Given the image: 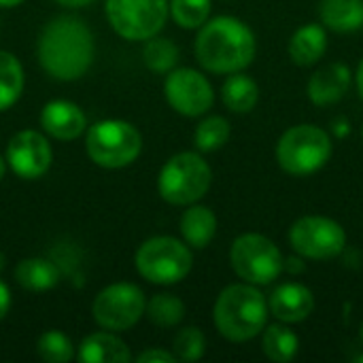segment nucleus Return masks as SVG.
<instances>
[{
    "label": "nucleus",
    "mask_w": 363,
    "mask_h": 363,
    "mask_svg": "<svg viewBox=\"0 0 363 363\" xmlns=\"http://www.w3.org/2000/svg\"><path fill=\"white\" fill-rule=\"evenodd\" d=\"M319 15L334 32H355L363 26V0H321Z\"/></svg>",
    "instance_id": "obj_19"
},
{
    "label": "nucleus",
    "mask_w": 363,
    "mask_h": 363,
    "mask_svg": "<svg viewBox=\"0 0 363 363\" xmlns=\"http://www.w3.org/2000/svg\"><path fill=\"white\" fill-rule=\"evenodd\" d=\"M206 351V338L198 328H185L174 336V357L181 362H198Z\"/></svg>",
    "instance_id": "obj_30"
},
{
    "label": "nucleus",
    "mask_w": 363,
    "mask_h": 363,
    "mask_svg": "<svg viewBox=\"0 0 363 363\" xmlns=\"http://www.w3.org/2000/svg\"><path fill=\"white\" fill-rule=\"evenodd\" d=\"M213 319L223 338L232 342H247L264 332L268 321V302L257 285H230L219 294Z\"/></svg>",
    "instance_id": "obj_3"
},
{
    "label": "nucleus",
    "mask_w": 363,
    "mask_h": 363,
    "mask_svg": "<svg viewBox=\"0 0 363 363\" xmlns=\"http://www.w3.org/2000/svg\"><path fill=\"white\" fill-rule=\"evenodd\" d=\"M287 262H289V270H294V272H296V270H298V272H302V270H304V264H302L300 259L291 257V259H287Z\"/></svg>",
    "instance_id": "obj_35"
},
{
    "label": "nucleus",
    "mask_w": 363,
    "mask_h": 363,
    "mask_svg": "<svg viewBox=\"0 0 363 363\" xmlns=\"http://www.w3.org/2000/svg\"><path fill=\"white\" fill-rule=\"evenodd\" d=\"M138 362L140 363H174L177 357L168 351H162V349H151V351H145L143 355H138Z\"/></svg>",
    "instance_id": "obj_31"
},
{
    "label": "nucleus",
    "mask_w": 363,
    "mask_h": 363,
    "mask_svg": "<svg viewBox=\"0 0 363 363\" xmlns=\"http://www.w3.org/2000/svg\"><path fill=\"white\" fill-rule=\"evenodd\" d=\"M196 147L204 153L221 149L230 138V123L223 117H208L196 128Z\"/></svg>",
    "instance_id": "obj_28"
},
{
    "label": "nucleus",
    "mask_w": 363,
    "mask_h": 363,
    "mask_svg": "<svg viewBox=\"0 0 363 363\" xmlns=\"http://www.w3.org/2000/svg\"><path fill=\"white\" fill-rule=\"evenodd\" d=\"M38 60L45 72L60 81L81 79L94 62V36L83 19L72 15L47 23L38 40Z\"/></svg>",
    "instance_id": "obj_1"
},
{
    "label": "nucleus",
    "mask_w": 363,
    "mask_h": 363,
    "mask_svg": "<svg viewBox=\"0 0 363 363\" xmlns=\"http://www.w3.org/2000/svg\"><path fill=\"white\" fill-rule=\"evenodd\" d=\"M351 87V70L345 64H328L319 68L306 87L308 100L317 106H330L345 98Z\"/></svg>",
    "instance_id": "obj_16"
},
{
    "label": "nucleus",
    "mask_w": 363,
    "mask_h": 363,
    "mask_svg": "<svg viewBox=\"0 0 363 363\" xmlns=\"http://www.w3.org/2000/svg\"><path fill=\"white\" fill-rule=\"evenodd\" d=\"M328 49V32L319 23L302 26L289 40V57L298 66H313Z\"/></svg>",
    "instance_id": "obj_18"
},
{
    "label": "nucleus",
    "mask_w": 363,
    "mask_h": 363,
    "mask_svg": "<svg viewBox=\"0 0 363 363\" xmlns=\"http://www.w3.org/2000/svg\"><path fill=\"white\" fill-rule=\"evenodd\" d=\"M143 60L147 68L155 72H168L179 62V47L170 38L151 36L147 38V45L143 49Z\"/></svg>",
    "instance_id": "obj_26"
},
{
    "label": "nucleus",
    "mask_w": 363,
    "mask_h": 363,
    "mask_svg": "<svg viewBox=\"0 0 363 363\" xmlns=\"http://www.w3.org/2000/svg\"><path fill=\"white\" fill-rule=\"evenodd\" d=\"M359 338H362V342H363V321H362V328H359Z\"/></svg>",
    "instance_id": "obj_38"
},
{
    "label": "nucleus",
    "mask_w": 363,
    "mask_h": 363,
    "mask_svg": "<svg viewBox=\"0 0 363 363\" xmlns=\"http://www.w3.org/2000/svg\"><path fill=\"white\" fill-rule=\"evenodd\" d=\"M164 91L170 106L185 117L204 115L215 102V91L208 79L194 68L172 70L166 79Z\"/></svg>",
    "instance_id": "obj_12"
},
{
    "label": "nucleus",
    "mask_w": 363,
    "mask_h": 363,
    "mask_svg": "<svg viewBox=\"0 0 363 363\" xmlns=\"http://www.w3.org/2000/svg\"><path fill=\"white\" fill-rule=\"evenodd\" d=\"M2 177H4V162L0 160V179H2Z\"/></svg>",
    "instance_id": "obj_37"
},
{
    "label": "nucleus",
    "mask_w": 363,
    "mask_h": 363,
    "mask_svg": "<svg viewBox=\"0 0 363 363\" xmlns=\"http://www.w3.org/2000/svg\"><path fill=\"white\" fill-rule=\"evenodd\" d=\"M268 308L283 323H300L315 311V296L300 283H285L270 294Z\"/></svg>",
    "instance_id": "obj_14"
},
{
    "label": "nucleus",
    "mask_w": 363,
    "mask_h": 363,
    "mask_svg": "<svg viewBox=\"0 0 363 363\" xmlns=\"http://www.w3.org/2000/svg\"><path fill=\"white\" fill-rule=\"evenodd\" d=\"M145 296L136 285L115 283L98 294L94 300V319L100 328L123 332L138 323L145 315Z\"/></svg>",
    "instance_id": "obj_11"
},
{
    "label": "nucleus",
    "mask_w": 363,
    "mask_h": 363,
    "mask_svg": "<svg viewBox=\"0 0 363 363\" xmlns=\"http://www.w3.org/2000/svg\"><path fill=\"white\" fill-rule=\"evenodd\" d=\"M77 359L81 363H128L132 359V353L117 336L98 332L83 338Z\"/></svg>",
    "instance_id": "obj_17"
},
{
    "label": "nucleus",
    "mask_w": 363,
    "mask_h": 363,
    "mask_svg": "<svg viewBox=\"0 0 363 363\" xmlns=\"http://www.w3.org/2000/svg\"><path fill=\"white\" fill-rule=\"evenodd\" d=\"M289 242L291 249L306 259L325 262L332 257H338L347 247V232L345 228L330 219L319 215H308L298 219L289 230Z\"/></svg>",
    "instance_id": "obj_9"
},
{
    "label": "nucleus",
    "mask_w": 363,
    "mask_h": 363,
    "mask_svg": "<svg viewBox=\"0 0 363 363\" xmlns=\"http://www.w3.org/2000/svg\"><path fill=\"white\" fill-rule=\"evenodd\" d=\"M357 362H359V363H363V355H362V357H359V359H357Z\"/></svg>",
    "instance_id": "obj_39"
},
{
    "label": "nucleus",
    "mask_w": 363,
    "mask_h": 363,
    "mask_svg": "<svg viewBox=\"0 0 363 363\" xmlns=\"http://www.w3.org/2000/svg\"><path fill=\"white\" fill-rule=\"evenodd\" d=\"M85 147L94 164L102 168H123L140 155L143 138L132 123L106 119L89 128Z\"/></svg>",
    "instance_id": "obj_6"
},
{
    "label": "nucleus",
    "mask_w": 363,
    "mask_h": 363,
    "mask_svg": "<svg viewBox=\"0 0 363 363\" xmlns=\"http://www.w3.org/2000/svg\"><path fill=\"white\" fill-rule=\"evenodd\" d=\"M19 2H23V0H0V6H15Z\"/></svg>",
    "instance_id": "obj_36"
},
{
    "label": "nucleus",
    "mask_w": 363,
    "mask_h": 363,
    "mask_svg": "<svg viewBox=\"0 0 363 363\" xmlns=\"http://www.w3.org/2000/svg\"><path fill=\"white\" fill-rule=\"evenodd\" d=\"M332 138L325 130L302 123L289 128L277 143V162L291 177L319 172L332 157Z\"/></svg>",
    "instance_id": "obj_4"
},
{
    "label": "nucleus",
    "mask_w": 363,
    "mask_h": 363,
    "mask_svg": "<svg viewBox=\"0 0 363 363\" xmlns=\"http://www.w3.org/2000/svg\"><path fill=\"white\" fill-rule=\"evenodd\" d=\"M191 251L177 238L155 236L136 251V268L143 279L155 285H174L191 270Z\"/></svg>",
    "instance_id": "obj_7"
},
{
    "label": "nucleus",
    "mask_w": 363,
    "mask_h": 363,
    "mask_svg": "<svg viewBox=\"0 0 363 363\" xmlns=\"http://www.w3.org/2000/svg\"><path fill=\"white\" fill-rule=\"evenodd\" d=\"M9 306H11V291H9V287L0 281V319H4V315L9 313Z\"/></svg>",
    "instance_id": "obj_32"
},
{
    "label": "nucleus",
    "mask_w": 363,
    "mask_h": 363,
    "mask_svg": "<svg viewBox=\"0 0 363 363\" xmlns=\"http://www.w3.org/2000/svg\"><path fill=\"white\" fill-rule=\"evenodd\" d=\"M23 89V68L19 60L9 53L0 51V111H6L17 102Z\"/></svg>",
    "instance_id": "obj_24"
},
{
    "label": "nucleus",
    "mask_w": 363,
    "mask_h": 363,
    "mask_svg": "<svg viewBox=\"0 0 363 363\" xmlns=\"http://www.w3.org/2000/svg\"><path fill=\"white\" fill-rule=\"evenodd\" d=\"M55 2H60L64 6H70V9H79V6H85V4L94 2V0H55Z\"/></svg>",
    "instance_id": "obj_33"
},
{
    "label": "nucleus",
    "mask_w": 363,
    "mask_h": 363,
    "mask_svg": "<svg viewBox=\"0 0 363 363\" xmlns=\"http://www.w3.org/2000/svg\"><path fill=\"white\" fill-rule=\"evenodd\" d=\"M170 13L181 28L194 30L208 21L211 0H170Z\"/></svg>",
    "instance_id": "obj_27"
},
{
    "label": "nucleus",
    "mask_w": 363,
    "mask_h": 363,
    "mask_svg": "<svg viewBox=\"0 0 363 363\" xmlns=\"http://www.w3.org/2000/svg\"><path fill=\"white\" fill-rule=\"evenodd\" d=\"M145 315L157 328H174L185 317V304L170 294H160L145 306Z\"/></svg>",
    "instance_id": "obj_25"
},
{
    "label": "nucleus",
    "mask_w": 363,
    "mask_h": 363,
    "mask_svg": "<svg viewBox=\"0 0 363 363\" xmlns=\"http://www.w3.org/2000/svg\"><path fill=\"white\" fill-rule=\"evenodd\" d=\"M211 181V166L198 153L185 151L164 164L157 179V189L166 202L174 206H187L204 198Z\"/></svg>",
    "instance_id": "obj_5"
},
{
    "label": "nucleus",
    "mask_w": 363,
    "mask_h": 363,
    "mask_svg": "<svg viewBox=\"0 0 363 363\" xmlns=\"http://www.w3.org/2000/svg\"><path fill=\"white\" fill-rule=\"evenodd\" d=\"M168 0H106V17L113 30L128 40L155 36L168 17Z\"/></svg>",
    "instance_id": "obj_10"
},
{
    "label": "nucleus",
    "mask_w": 363,
    "mask_h": 363,
    "mask_svg": "<svg viewBox=\"0 0 363 363\" xmlns=\"http://www.w3.org/2000/svg\"><path fill=\"white\" fill-rule=\"evenodd\" d=\"M362 134H363V132H362Z\"/></svg>",
    "instance_id": "obj_40"
},
{
    "label": "nucleus",
    "mask_w": 363,
    "mask_h": 363,
    "mask_svg": "<svg viewBox=\"0 0 363 363\" xmlns=\"http://www.w3.org/2000/svg\"><path fill=\"white\" fill-rule=\"evenodd\" d=\"M43 130L57 140H74L85 132L87 119L83 111L68 100H53L40 113Z\"/></svg>",
    "instance_id": "obj_15"
},
{
    "label": "nucleus",
    "mask_w": 363,
    "mask_h": 363,
    "mask_svg": "<svg viewBox=\"0 0 363 363\" xmlns=\"http://www.w3.org/2000/svg\"><path fill=\"white\" fill-rule=\"evenodd\" d=\"M40 359L49 363H66L74 357V349L68 336H64L62 332H45L38 338V347H36Z\"/></svg>",
    "instance_id": "obj_29"
},
{
    "label": "nucleus",
    "mask_w": 363,
    "mask_h": 363,
    "mask_svg": "<svg viewBox=\"0 0 363 363\" xmlns=\"http://www.w3.org/2000/svg\"><path fill=\"white\" fill-rule=\"evenodd\" d=\"M15 279L28 291H47L57 285L60 270L45 257H28L15 268Z\"/></svg>",
    "instance_id": "obj_21"
},
{
    "label": "nucleus",
    "mask_w": 363,
    "mask_h": 363,
    "mask_svg": "<svg viewBox=\"0 0 363 363\" xmlns=\"http://www.w3.org/2000/svg\"><path fill=\"white\" fill-rule=\"evenodd\" d=\"M221 98L232 113H251L259 100V87L251 77L232 72L223 83Z\"/></svg>",
    "instance_id": "obj_22"
},
{
    "label": "nucleus",
    "mask_w": 363,
    "mask_h": 363,
    "mask_svg": "<svg viewBox=\"0 0 363 363\" xmlns=\"http://www.w3.org/2000/svg\"><path fill=\"white\" fill-rule=\"evenodd\" d=\"M300 349V338L287 325H270L262 336V351L268 359L277 363H287L296 357Z\"/></svg>",
    "instance_id": "obj_23"
},
{
    "label": "nucleus",
    "mask_w": 363,
    "mask_h": 363,
    "mask_svg": "<svg viewBox=\"0 0 363 363\" xmlns=\"http://www.w3.org/2000/svg\"><path fill=\"white\" fill-rule=\"evenodd\" d=\"M217 217L206 206H189L181 217V234L194 249H204L215 238Z\"/></svg>",
    "instance_id": "obj_20"
},
{
    "label": "nucleus",
    "mask_w": 363,
    "mask_h": 363,
    "mask_svg": "<svg viewBox=\"0 0 363 363\" xmlns=\"http://www.w3.org/2000/svg\"><path fill=\"white\" fill-rule=\"evenodd\" d=\"M255 36L251 28L236 17H215L200 26L196 38V57L208 72L232 74L245 70L255 57Z\"/></svg>",
    "instance_id": "obj_2"
},
{
    "label": "nucleus",
    "mask_w": 363,
    "mask_h": 363,
    "mask_svg": "<svg viewBox=\"0 0 363 363\" xmlns=\"http://www.w3.org/2000/svg\"><path fill=\"white\" fill-rule=\"evenodd\" d=\"M6 160L17 177L30 181L43 177L49 170L53 153L43 134L34 130H23L11 138L6 147Z\"/></svg>",
    "instance_id": "obj_13"
},
{
    "label": "nucleus",
    "mask_w": 363,
    "mask_h": 363,
    "mask_svg": "<svg viewBox=\"0 0 363 363\" xmlns=\"http://www.w3.org/2000/svg\"><path fill=\"white\" fill-rule=\"evenodd\" d=\"M234 272L251 285H270L285 270L281 249L262 234H242L230 251Z\"/></svg>",
    "instance_id": "obj_8"
},
{
    "label": "nucleus",
    "mask_w": 363,
    "mask_h": 363,
    "mask_svg": "<svg viewBox=\"0 0 363 363\" xmlns=\"http://www.w3.org/2000/svg\"><path fill=\"white\" fill-rule=\"evenodd\" d=\"M357 89H359V96L363 100V60L359 62V68H357Z\"/></svg>",
    "instance_id": "obj_34"
}]
</instances>
